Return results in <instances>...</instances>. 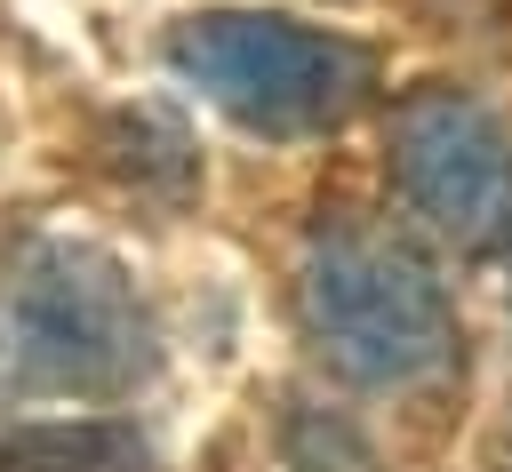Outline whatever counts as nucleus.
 Segmentation results:
<instances>
[{"label":"nucleus","instance_id":"20e7f679","mask_svg":"<svg viewBox=\"0 0 512 472\" xmlns=\"http://www.w3.org/2000/svg\"><path fill=\"white\" fill-rule=\"evenodd\" d=\"M400 200L464 256L512 248V136L464 88H416L392 112Z\"/></svg>","mask_w":512,"mask_h":472},{"label":"nucleus","instance_id":"f03ea898","mask_svg":"<svg viewBox=\"0 0 512 472\" xmlns=\"http://www.w3.org/2000/svg\"><path fill=\"white\" fill-rule=\"evenodd\" d=\"M304 320L320 352L360 384H416L456 352V312L432 264L360 216H328L304 240Z\"/></svg>","mask_w":512,"mask_h":472},{"label":"nucleus","instance_id":"423d86ee","mask_svg":"<svg viewBox=\"0 0 512 472\" xmlns=\"http://www.w3.org/2000/svg\"><path fill=\"white\" fill-rule=\"evenodd\" d=\"M280 464L288 472H376V448H368V432L344 408L288 400L280 408Z\"/></svg>","mask_w":512,"mask_h":472},{"label":"nucleus","instance_id":"7ed1b4c3","mask_svg":"<svg viewBox=\"0 0 512 472\" xmlns=\"http://www.w3.org/2000/svg\"><path fill=\"white\" fill-rule=\"evenodd\" d=\"M8 360L24 392H128L152 360V328L120 256H104L96 240H40L8 288Z\"/></svg>","mask_w":512,"mask_h":472},{"label":"nucleus","instance_id":"f257e3e1","mask_svg":"<svg viewBox=\"0 0 512 472\" xmlns=\"http://www.w3.org/2000/svg\"><path fill=\"white\" fill-rule=\"evenodd\" d=\"M168 72L256 136L344 128L376 88V56L360 40L320 32V24H288V16H256V8L184 16L168 32Z\"/></svg>","mask_w":512,"mask_h":472},{"label":"nucleus","instance_id":"39448f33","mask_svg":"<svg viewBox=\"0 0 512 472\" xmlns=\"http://www.w3.org/2000/svg\"><path fill=\"white\" fill-rule=\"evenodd\" d=\"M144 448L128 424H96V416H72V424H16L0 440V472H136Z\"/></svg>","mask_w":512,"mask_h":472}]
</instances>
